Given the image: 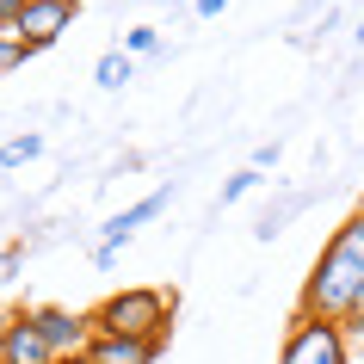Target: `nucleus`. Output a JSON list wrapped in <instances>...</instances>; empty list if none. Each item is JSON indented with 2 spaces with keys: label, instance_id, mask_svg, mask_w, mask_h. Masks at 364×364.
<instances>
[{
  "label": "nucleus",
  "instance_id": "nucleus-1",
  "mask_svg": "<svg viewBox=\"0 0 364 364\" xmlns=\"http://www.w3.org/2000/svg\"><path fill=\"white\" fill-rule=\"evenodd\" d=\"M358 296H364V210H352L340 229H333V241L321 247V259L309 266L303 296H296V315L346 321Z\"/></svg>",
  "mask_w": 364,
  "mask_h": 364
},
{
  "label": "nucleus",
  "instance_id": "nucleus-2",
  "mask_svg": "<svg viewBox=\"0 0 364 364\" xmlns=\"http://www.w3.org/2000/svg\"><path fill=\"white\" fill-rule=\"evenodd\" d=\"M173 290L161 284H130V290H112L105 303L93 309V333H130V340H167L173 327Z\"/></svg>",
  "mask_w": 364,
  "mask_h": 364
},
{
  "label": "nucleus",
  "instance_id": "nucleus-3",
  "mask_svg": "<svg viewBox=\"0 0 364 364\" xmlns=\"http://www.w3.org/2000/svg\"><path fill=\"white\" fill-rule=\"evenodd\" d=\"M278 364H352V346H346L340 321H315V315H296L284 340V358Z\"/></svg>",
  "mask_w": 364,
  "mask_h": 364
},
{
  "label": "nucleus",
  "instance_id": "nucleus-4",
  "mask_svg": "<svg viewBox=\"0 0 364 364\" xmlns=\"http://www.w3.org/2000/svg\"><path fill=\"white\" fill-rule=\"evenodd\" d=\"M75 13H80V0H31L19 19H13V38L38 56V50H50V43L75 25Z\"/></svg>",
  "mask_w": 364,
  "mask_h": 364
},
{
  "label": "nucleus",
  "instance_id": "nucleus-5",
  "mask_svg": "<svg viewBox=\"0 0 364 364\" xmlns=\"http://www.w3.org/2000/svg\"><path fill=\"white\" fill-rule=\"evenodd\" d=\"M0 364H68L50 346V333H43L38 321H31V309H19L13 321L0 327Z\"/></svg>",
  "mask_w": 364,
  "mask_h": 364
},
{
  "label": "nucleus",
  "instance_id": "nucleus-6",
  "mask_svg": "<svg viewBox=\"0 0 364 364\" xmlns=\"http://www.w3.org/2000/svg\"><path fill=\"white\" fill-rule=\"evenodd\" d=\"M31 321L50 333V346L62 358H80L87 340H93V315H75V309H31Z\"/></svg>",
  "mask_w": 364,
  "mask_h": 364
},
{
  "label": "nucleus",
  "instance_id": "nucleus-7",
  "mask_svg": "<svg viewBox=\"0 0 364 364\" xmlns=\"http://www.w3.org/2000/svg\"><path fill=\"white\" fill-rule=\"evenodd\" d=\"M167 204H173V179H167V186H154L149 198H136L130 210H117L112 223H105V235H99V247H112V253H117V247H124V241H130L136 229H142V223H154V216L167 210Z\"/></svg>",
  "mask_w": 364,
  "mask_h": 364
},
{
  "label": "nucleus",
  "instance_id": "nucleus-8",
  "mask_svg": "<svg viewBox=\"0 0 364 364\" xmlns=\"http://www.w3.org/2000/svg\"><path fill=\"white\" fill-rule=\"evenodd\" d=\"M154 352H161L154 340H130V333H93V340H87V352H80V364H154Z\"/></svg>",
  "mask_w": 364,
  "mask_h": 364
},
{
  "label": "nucleus",
  "instance_id": "nucleus-9",
  "mask_svg": "<svg viewBox=\"0 0 364 364\" xmlns=\"http://www.w3.org/2000/svg\"><path fill=\"white\" fill-rule=\"evenodd\" d=\"M130 75H136V56H130V50H105V56L93 62V80L105 87V93H117Z\"/></svg>",
  "mask_w": 364,
  "mask_h": 364
},
{
  "label": "nucleus",
  "instance_id": "nucleus-10",
  "mask_svg": "<svg viewBox=\"0 0 364 364\" xmlns=\"http://www.w3.org/2000/svg\"><path fill=\"white\" fill-rule=\"evenodd\" d=\"M38 154H43V136L25 130V136H13V142L0 149V167H25V161H38Z\"/></svg>",
  "mask_w": 364,
  "mask_h": 364
},
{
  "label": "nucleus",
  "instance_id": "nucleus-11",
  "mask_svg": "<svg viewBox=\"0 0 364 364\" xmlns=\"http://www.w3.org/2000/svg\"><path fill=\"white\" fill-rule=\"evenodd\" d=\"M253 186H259V167H241V173H229V179H223V204H241V198H247Z\"/></svg>",
  "mask_w": 364,
  "mask_h": 364
},
{
  "label": "nucleus",
  "instance_id": "nucleus-12",
  "mask_svg": "<svg viewBox=\"0 0 364 364\" xmlns=\"http://www.w3.org/2000/svg\"><path fill=\"white\" fill-rule=\"evenodd\" d=\"M25 62H31V50H25L13 31H0V75H13V68H25Z\"/></svg>",
  "mask_w": 364,
  "mask_h": 364
},
{
  "label": "nucleus",
  "instance_id": "nucleus-13",
  "mask_svg": "<svg viewBox=\"0 0 364 364\" xmlns=\"http://www.w3.org/2000/svg\"><path fill=\"white\" fill-rule=\"evenodd\" d=\"M124 50H130V56H154V50H161V31H154V25H136V31H124Z\"/></svg>",
  "mask_w": 364,
  "mask_h": 364
},
{
  "label": "nucleus",
  "instance_id": "nucleus-14",
  "mask_svg": "<svg viewBox=\"0 0 364 364\" xmlns=\"http://www.w3.org/2000/svg\"><path fill=\"white\" fill-rule=\"evenodd\" d=\"M25 6H31V0H0V31H13V19H19Z\"/></svg>",
  "mask_w": 364,
  "mask_h": 364
},
{
  "label": "nucleus",
  "instance_id": "nucleus-15",
  "mask_svg": "<svg viewBox=\"0 0 364 364\" xmlns=\"http://www.w3.org/2000/svg\"><path fill=\"white\" fill-rule=\"evenodd\" d=\"M340 327H346V333H358V340H364V296H358V303H352V315H346Z\"/></svg>",
  "mask_w": 364,
  "mask_h": 364
},
{
  "label": "nucleus",
  "instance_id": "nucleus-16",
  "mask_svg": "<svg viewBox=\"0 0 364 364\" xmlns=\"http://www.w3.org/2000/svg\"><path fill=\"white\" fill-rule=\"evenodd\" d=\"M272 161H278V142H259V149H253V167L266 173V167H272Z\"/></svg>",
  "mask_w": 364,
  "mask_h": 364
},
{
  "label": "nucleus",
  "instance_id": "nucleus-17",
  "mask_svg": "<svg viewBox=\"0 0 364 364\" xmlns=\"http://www.w3.org/2000/svg\"><path fill=\"white\" fill-rule=\"evenodd\" d=\"M223 6H229V0H198V19H216Z\"/></svg>",
  "mask_w": 364,
  "mask_h": 364
},
{
  "label": "nucleus",
  "instance_id": "nucleus-18",
  "mask_svg": "<svg viewBox=\"0 0 364 364\" xmlns=\"http://www.w3.org/2000/svg\"><path fill=\"white\" fill-rule=\"evenodd\" d=\"M352 38H358V43H364V19H358V31H352Z\"/></svg>",
  "mask_w": 364,
  "mask_h": 364
},
{
  "label": "nucleus",
  "instance_id": "nucleus-19",
  "mask_svg": "<svg viewBox=\"0 0 364 364\" xmlns=\"http://www.w3.org/2000/svg\"><path fill=\"white\" fill-rule=\"evenodd\" d=\"M68 364H80V358H68Z\"/></svg>",
  "mask_w": 364,
  "mask_h": 364
}]
</instances>
